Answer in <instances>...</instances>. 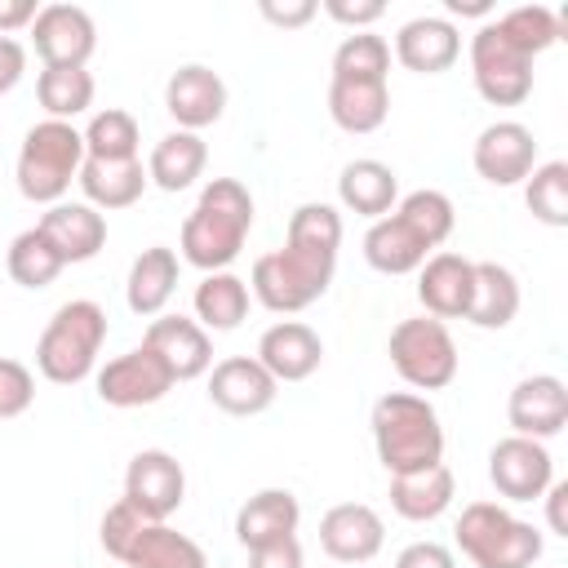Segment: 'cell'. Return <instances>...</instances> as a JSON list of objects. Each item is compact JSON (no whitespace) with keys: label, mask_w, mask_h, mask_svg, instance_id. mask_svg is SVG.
Instances as JSON below:
<instances>
[{"label":"cell","mask_w":568,"mask_h":568,"mask_svg":"<svg viewBox=\"0 0 568 568\" xmlns=\"http://www.w3.org/2000/svg\"><path fill=\"white\" fill-rule=\"evenodd\" d=\"M337 248H342V213L324 200H306L288 217L284 248H271L253 262L248 293L275 315H297L328 293L337 271Z\"/></svg>","instance_id":"cell-1"},{"label":"cell","mask_w":568,"mask_h":568,"mask_svg":"<svg viewBox=\"0 0 568 568\" xmlns=\"http://www.w3.org/2000/svg\"><path fill=\"white\" fill-rule=\"evenodd\" d=\"M248 231H253V195H248V186L240 178H213V182H204L195 209L186 213L178 248L204 275L209 271H226L240 257Z\"/></svg>","instance_id":"cell-2"},{"label":"cell","mask_w":568,"mask_h":568,"mask_svg":"<svg viewBox=\"0 0 568 568\" xmlns=\"http://www.w3.org/2000/svg\"><path fill=\"white\" fill-rule=\"evenodd\" d=\"M368 426H373V448H377V462L386 466V475H413V470L444 462L439 413L417 390H386L373 404Z\"/></svg>","instance_id":"cell-3"},{"label":"cell","mask_w":568,"mask_h":568,"mask_svg":"<svg viewBox=\"0 0 568 568\" xmlns=\"http://www.w3.org/2000/svg\"><path fill=\"white\" fill-rule=\"evenodd\" d=\"M102 342H106V311L89 297H71L49 315L36 342V368L53 386H75L98 373Z\"/></svg>","instance_id":"cell-4"},{"label":"cell","mask_w":568,"mask_h":568,"mask_svg":"<svg viewBox=\"0 0 568 568\" xmlns=\"http://www.w3.org/2000/svg\"><path fill=\"white\" fill-rule=\"evenodd\" d=\"M457 550L475 568H532L546 550L541 528L497 501H470L457 515Z\"/></svg>","instance_id":"cell-5"},{"label":"cell","mask_w":568,"mask_h":568,"mask_svg":"<svg viewBox=\"0 0 568 568\" xmlns=\"http://www.w3.org/2000/svg\"><path fill=\"white\" fill-rule=\"evenodd\" d=\"M80 164H84V138L75 124L67 120H40L27 129L22 146H18V164H13V178H18V191L22 200L31 204H58L71 182L80 178Z\"/></svg>","instance_id":"cell-6"},{"label":"cell","mask_w":568,"mask_h":568,"mask_svg":"<svg viewBox=\"0 0 568 568\" xmlns=\"http://www.w3.org/2000/svg\"><path fill=\"white\" fill-rule=\"evenodd\" d=\"M386 355H390L395 373L413 390H444L457 377V342H453L448 324L444 320H430V315L399 320L390 328Z\"/></svg>","instance_id":"cell-7"},{"label":"cell","mask_w":568,"mask_h":568,"mask_svg":"<svg viewBox=\"0 0 568 568\" xmlns=\"http://www.w3.org/2000/svg\"><path fill=\"white\" fill-rule=\"evenodd\" d=\"M470 80L484 102L493 106H519L532 93V58H524L488 18L470 36Z\"/></svg>","instance_id":"cell-8"},{"label":"cell","mask_w":568,"mask_h":568,"mask_svg":"<svg viewBox=\"0 0 568 568\" xmlns=\"http://www.w3.org/2000/svg\"><path fill=\"white\" fill-rule=\"evenodd\" d=\"M124 501L146 524H169V515L186 501V470L164 448H142L129 457L124 470Z\"/></svg>","instance_id":"cell-9"},{"label":"cell","mask_w":568,"mask_h":568,"mask_svg":"<svg viewBox=\"0 0 568 568\" xmlns=\"http://www.w3.org/2000/svg\"><path fill=\"white\" fill-rule=\"evenodd\" d=\"M93 386H98V399L111 404V408H146V404H160L178 382H173V373L160 364L155 351L133 346V351L106 359V364L93 373Z\"/></svg>","instance_id":"cell-10"},{"label":"cell","mask_w":568,"mask_h":568,"mask_svg":"<svg viewBox=\"0 0 568 568\" xmlns=\"http://www.w3.org/2000/svg\"><path fill=\"white\" fill-rule=\"evenodd\" d=\"M488 479L506 501H541V493L555 484V457L541 439L506 435L488 448Z\"/></svg>","instance_id":"cell-11"},{"label":"cell","mask_w":568,"mask_h":568,"mask_svg":"<svg viewBox=\"0 0 568 568\" xmlns=\"http://www.w3.org/2000/svg\"><path fill=\"white\" fill-rule=\"evenodd\" d=\"M27 31L44 67H89L98 49V22L80 4H40Z\"/></svg>","instance_id":"cell-12"},{"label":"cell","mask_w":568,"mask_h":568,"mask_svg":"<svg viewBox=\"0 0 568 568\" xmlns=\"http://www.w3.org/2000/svg\"><path fill=\"white\" fill-rule=\"evenodd\" d=\"M470 164L488 186H519L537 169V138L519 120H497L475 138Z\"/></svg>","instance_id":"cell-13"},{"label":"cell","mask_w":568,"mask_h":568,"mask_svg":"<svg viewBox=\"0 0 568 568\" xmlns=\"http://www.w3.org/2000/svg\"><path fill=\"white\" fill-rule=\"evenodd\" d=\"M280 382L253 355H226L209 368V404L231 417H257L275 404Z\"/></svg>","instance_id":"cell-14"},{"label":"cell","mask_w":568,"mask_h":568,"mask_svg":"<svg viewBox=\"0 0 568 568\" xmlns=\"http://www.w3.org/2000/svg\"><path fill=\"white\" fill-rule=\"evenodd\" d=\"M506 422H510V435H524V439H550L564 430L568 422V386L564 377L555 373H532L524 382H515L510 399H506Z\"/></svg>","instance_id":"cell-15"},{"label":"cell","mask_w":568,"mask_h":568,"mask_svg":"<svg viewBox=\"0 0 568 568\" xmlns=\"http://www.w3.org/2000/svg\"><path fill=\"white\" fill-rule=\"evenodd\" d=\"M142 346L160 355L173 382H195L213 368V337L186 315H155L142 333Z\"/></svg>","instance_id":"cell-16"},{"label":"cell","mask_w":568,"mask_h":568,"mask_svg":"<svg viewBox=\"0 0 568 568\" xmlns=\"http://www.w3.org/2000/svg\"><path fill=\"white\" fill-rule=\"evenodd\" d=\"M386 541V524L368 501H337L333 510H324L320 519V546L328 559L355 568L368 564Z\"/></svg>","instance_id":"cell-17"},{"label":"cell","mask_w":568,"mask_h":568,"mask_svg":"<svg viewBox=\"0 0 568 568\" xmlns=\"http://www.w3.org/2000/svg\"><path fill=\"white\" fill-rule=\"evenodd\" d=\"M164 111L186 133H200V129L217 124L222 111H226V84H222V75L213 67H204V62L178 67L169 75V84H164Z\"/></svg>","instance_id":"cell-18"},{"label":"cell","mask_w":568,"mask_h":568,"mask_svg":"<svg viewBox=\"0 0 568 568\" xmlns=\"http://www.w3.org/2000/svg\"><path fill=\"white\" fill-rule=\"evenodd\" d=\"M470 288H475V262L462 253L439 248L417 271V302L426 306L430 320H466Z\"/></svg>","instance_id":"cell-19"},{"label":"cell","mask_w":568,"mask_h":568,"mask_svg":"<svg viewBox=\"0 0 568 568\" xmlns=\"http://www.w3.org/2000/svg\"><path fill=\"white\" fill-rule=\"evenodd\" d=\"M457 58H462V31H457L448 18H439V13L408 18V22L395 31V62H399L404 71L439 75V71H448Z\"/></svg>","instance_id":"cell-20"},{"label":"cell","mask_w":568,"mask_h":568,"mask_svg":"<svg viewBox=\"0 0 568 568\" xmlns=\"http://www.w3.org/2000/svg\"><path fill=\"white\" fill-rule=\"evenodd\" d=\"M40 235L58 248V257L71 266V262H93L106 244V217L84 204V200H58L40 213Z\"/></svg>","instance_id":"cell-21"},{"label":"cell","mask_w":568,"mask_h":568,"mask_svg":"<svg viewBox=\"0 0 568 568\" xmlns=\"http://www.w3.org/2000/svg\"><path fill=\"white\" fill-rule=\"evenodd\" d=\"M253 359L275 377V382H306L320 359H324V342L311 324L302 320H280L257 337Z\"/></svg>","instance_id":"cell-22"},{"label":"cell","mask_w":568,"mask_h":568,"mask_svg":"<svg viewBox=\"0 0 568 568\" xmlns=\"http://www.w3.org/2000/svg\"><path fill=\"white\" fill-rule=\"evenodd\" d=\"M435 248L390 209L386 217H377V222H368V231H364V262L377 271V275H413V271H422V262L430 257Z\"/></svg>","instance_id":"cell-23"},{"label":"cell","mask_w":568,"mask_h":568,"mask_svg":"<svg viewBox=\"0 0 568 568\" xmlns=\"http://www.w3.org/2000/svg\"><path fill=\"white\" fill-rule=\"evenodd\" d=\"M302 524V506L288 488H257L240 510H235V541L244 550L280 541V537H297Z\"/></svg>","instance_id":"cell-24"},{"label":"cell","mask_w":568,"mask_h":568,"mask_svg":"<svg viewBox=\"0 0 568 568\" xmlns=\"http://www.w3.org/2000/svg\"><path fill=\"white\" fill-rule=\"evenodd\" d=\"M75 182L84 191V204H93L98 213L133 209L142 200V191L151 186L142 160H84Z\"/></svg>","instance_id":"cell-25"},{"label":"cell","mask_w":568,"mask_h":568,"mask_svg":"<svg viewBox=\"0 0 568 568\" xmlns=\"http://www.w3.org/2000/svg\"><path fill=\"white\" fill-rule=\"evenodd\" d=\"M337 200H342V209H351V213L377 222V217H386V213L399 204V178H395L390 164H382V160H373V155L351 160V164L337 173Z\"/></svg>","instance_id":"cell-26"},{"label":"cell","mask_w":568,"mask_h":568,"mask_svg":"<svg viewBox=\"0 0 568 568\" xmlns=\"http://www.w3.org/2000/svg\"><path fill=\"white\" fill-rule=\"evenodd\" d=\"M328 115L342 133H377L390 115V84L386 80H328Z\"/></svg>","instance_id":"cell-27"},{"label":"cell","mask_w":568,"mask_h":568,"mask_svg":"<svg viewBox=\"0 0 568 568\" xmlns=\"http://www.w3.org/2000/svg\"><path fill=\"white\" fill-rule=\"evenodd\" d=\"M173 288H178V253H173L169 244H151V248H142V253L133 257V266H129V284H124V302H129V311L142 315V320H155V315H164Z\"/></svg>","instance_id":"cell-28"},{"label":"cell","mask_w":568,"mask_h":568,"mask_svg":"<svg viewBox=\"0 0 568 568\" xmlns=\"http://www.w3.org/2000/svg\"><path fill=\"white\" fill-rule=\"evenodd\" d=\"M453 493H457V479L444 462L426 466V470H413V475H390V510L408 524L439 519L453 506Z\"/></svg>","instance_id":"cell-29"},{"label":"cell","mask_w":568,"mask_h":568,"mask_svg":"<svg viewBox=\"0 0 568 568\" xmlns=\"http://www.w3.org/2000/svg\"><path fill=\"white\" fill-rule=\"evenodd\" d=\"M204 164H209L204 138H200V133H186V129H173V133H164V138L151 146L146 178H151V186L178 195V191H186V186L204 173Z\"/></svg>","instance_id":"cell-30"},{"label":"cell","mask_w":568,"mask_h":568,"mask_svg":"<svg viewBox=\"0 0 568 568\" xmlns=\"http://www.w3.org/2000/svg\"><path fill=\"white\" fill-rule=\"evenodd\" d=\"M519 280L501 262H475V288H470V311L466 320L475 328H506L519 315Z\"/></svg>","instance_id":"cell-31"},{"label":"cell","mask_w":568,"mask_h":568,"mask_svg":"<svg viewBox=\"0 0 568 568\" xmlns=\"http://www.w3.org/2000/svg\"><path fill=\"white\" fill-rule=\"evenodd\" d=\"M191 302H195V324L204 333H231L248 315V280H240L235 271H209L195 284Z\"/></svg>","instance_id":"cell-32"},{"label":"cell","mask_w":568,"mask_h":568,"mask_svg":"<svg viewBox=\"0 0 568 568\" xmlns=\"http://www.w3.org/2000/svg\"><path fill=\"white\" fill-rule=\"evenodd\" d=\"M120 564L124 568H209V555L200 541H191L169 524H142V532L133 537Z\"/></svg>","instance_id":"cell-33"},{"label":"cell","mask_w":568,"mask_h":568,"mask_svg":"<svg viewBox=\"0 0 568 568\" xmlns=\"http://www.w3.org/2000/svg\"><path fill=\"white\" fill-rule=\"evenodd\" d=\"M93 71L89 67H44L36 75V98L44 106V120H75L93 106Z\"/></svg>","instance_id":"cell-34"},{"label":"cell","mask_w":568,"mask_h":568,"mask_svg":"<svg viewBox=\"0 0 568 568\" xmlns=\"http://www.w3.org/2000/svg\"><path fill=\"white\" fill-rule=\"evenodd\" d=\"M80 138H84V160H138L142 129L124 106H102L89 115Z\"/></svg>","instance_id":"cell-35"},{"label":"cell","mask_w":568,"mask_h":568,"mask_svg":"<svg viewBox=\"0 0 568 568\" xmlns=\"http://www.w3.org/2000/svg\"><path fill=\"white\" fill-rule=\"evenodd\" d=\"M493 22H497V31H501L524 58H537V53H546L550 44L564 40V18H559L550 4H515V9H506V13L493 18Z\"/></svg>","instance_id":"cell-36"},{"label":"cell","mask_w":568,"mask_h":568,"mask_svg":"<svg viewBox=\"0 0 568 568\" xmlns=\"http://www.w3.org/2000/svg\"><path fill=\"white\" fill-rule=\"evenodd\" d=\"M4 266H9V280H13V284H22V288H49V284L62 275L67 262H62L58 248L40 235V226H27V231L13 235L9 253H4Z\"/></svg>","instance_id":"cell-37"},{"label":"cell","mask_w":568,"mask_h":568,"mask_svg":"<svg viewBox=\"0 0 568 568\" xmlns=\"http://www.w3.org/2000/svg\"><path fill=\"white\" fill-rule=\"evenodd\" d=\"M524 204L546 226H568V164L546 160L524 178Z\"/></svg>","instance_id":"cell-38"},{"label":"cell","mask_w":568,"mask_h":568,"mask_svg":"<svg viewBox=\"0 0 568 568\" xmlns=\"http://www.w3.org/2000/svg\"><path fill=\"white\" fill-rule=\"evenodd\" d=\"M395 213L430 244V248H439L448 235H453V222H457V209H453V200L444 195V191H435V186H422V191H408V195H399V204H395Z\"/></svg>","instance_id":"cell-39"},{"label":"cell","mask_w":568,"mask_h":568,"mask_svg":"<svg viewBox=\"0 0 568 568\" xmlns=\"http://www.w3.org/2000/svg\"><path fill=\"white\" fill-rule=\"evenodd\" d=\"M333 75H342V80H386L390 75V44L373 31H351L333 49Z\"/></svg>","instance_id":"cell-40"},{"label":"cell","mask_w":568,"mask_h":568,"mask_svg":"<svg viewBox=\"0 0 568 568\" xmlns=\"http://www.w3.org/2000/svg\"><path fill=\"white\" fill-rule=\"evenodd\" d=\"M142 515L120 497V501H111L106 506V515H102V524H98V541H102V550L111 555V559H124L129 555V546H133V537L142 532Z\"/></svg>","instance_id":"cell-41"},{"label":"cell","mask_w":568,"mask_h":568,"mask_svg":"<svg viewBox=\"0 0 568 568\" xmlns=\"http://www.w3.org/2000/svg\"><path fill=\"white\" fill-rule=\"evenodd\" d=\"M31 399H36V377H31V368L18 364V359H9V355H0V417L27 413Z\"/></svg>","instance_id":"cell-42"},{"label":"cell","mask_w":568,"mask_h":568,"mask_svg":"<svg viewBox=\"0 0 568 568\" xmlns=\"http://www.w3.org/2000/svg\"><path fill=\"white\" fill-rule=\"evenodd\" d=\"M324 13L351 31H368L386 13V4L382 0H324Z\"/></svg>","instance_id":"cell-43"},{"label":"cell","mask_w":568,"mask_h":568,"mask_svg":"<svg viewBox=\"0 0 568 568\" xmlns=\"http://www.w3.org/2000/svg\"><path fill=\"white\" fill-rule=\"evenodd\" d=\"M395 568H457V555L444 546V541H408L399 555H395Z\"/></svg>","instance_id":"cell-44"},{"label":"cell","mask_w":568,"mask_h":568,"mask_svg":"<svg viewBox=\"0 0 568 568\" xmlns=\"http://www.w3.org/2000/svg\"><path fill=\"white\" fill-rule=\"evenodd\" d=\"M248 568H302V541L297 537H280L266 546L248 550Z\"/></svg>","instance_id":"cell-45"},{"label":"cell","mask_w":568,"mask_h":568,"mask_svg":"<svg viewBox=\"0 0 568 568\" xmlns=\"http://www.w3.org/2000/svg\"><path fill=\"white\" fill-rule=\"evenodd\" d=\"M320 13V4L315 0H262V18L266 22H275V27H284V31H293V27H306L311 18Z\"/></svg>","instance_id":"cell-46"},{"label":"cell","mask_w":568,"mask_h":568,"mask_svg":"<svg viewBox=\"0 0 568 568\" xmlns=\"http://www.w3.org/2000/svg\"><path fill=\"white\" fill-rule=\"evenodd\" d=\"M22 71H27V49H22V40L0 36V98L22 80Z\"/></svg>","instance_id":"cell-47"},{"label":"cell","mask_w":568,"mask_h":568,"mask_svg":"<svg viewBox=\"0 0 568 568\" xmlns=\"http://www.w3.org/2000/svg\"><path fill=\"white\" fill-rule=\"evenodd\" d=\"M40 4L36 0H0V36H13V31H27L36 22Z\"/></svg>","instance_id":"cell-48"},{"label":"cell","mask_w":568,"mask_h":568,"mask_svg":"<svg viewBox=\"0 0 568 568\" xmlns=\"http://www.w3.org/2000/svg\"><path fill=\"white\" fill-rule=\"evenodd\" d=\"M541 501H546V524H550V532H555V537H568V519H564L568 484H564V479H555V484L541 493Z\"/></svg>","instance_id":"cell-49"},{"label":"cell","mask_w":568,"mask_h":568,"mask_svg":"<svg viewBox=\"0 0 568 568\" xmlns=\"http://www.w3.org/2000/svg\"><path fill=\"white\" fill-rule=\"evenodd\" d=\"M444 9H448L453 18H484V22H488L493 0H444ZM453 18H448V22H453Z\"/></svg>","instance_id":"cell-50"},{"label":"cell","mask_w":568,"mask_h":568,"mask_svg":"<svg viewBox=\"0 0 568 568\" xmlns=\"http://www.w3.org/2000/svg\"><path fill=\"white\" fill-rule=\"evenodd\" d=\"M355 568H364V564H355Z\"/></svg>","instance_id":"cell-51"}]
</instances>
